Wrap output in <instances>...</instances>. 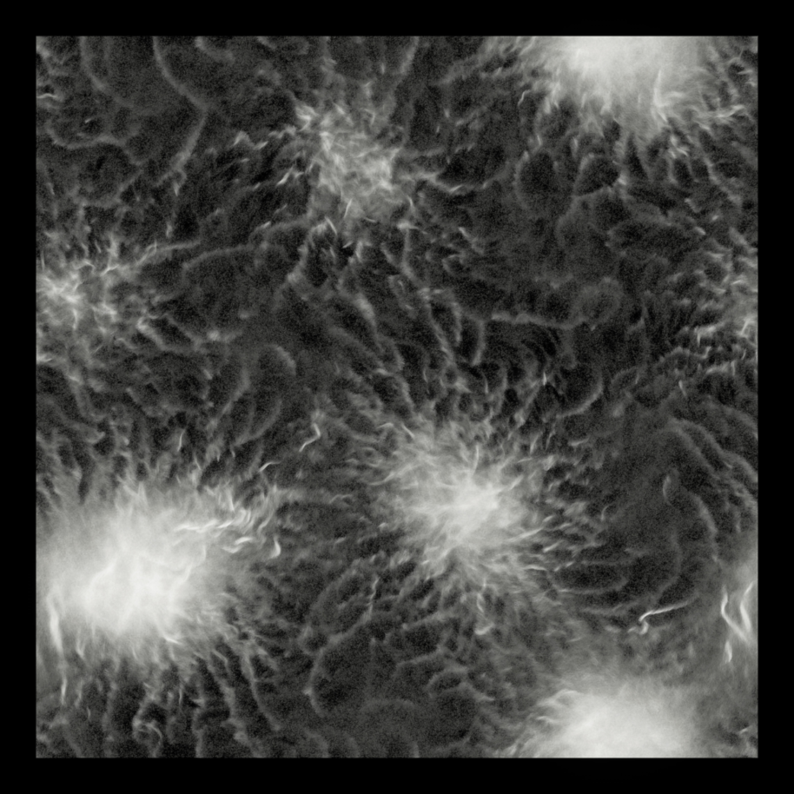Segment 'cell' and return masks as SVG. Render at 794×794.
<instances>
[{"instance_id": "1", "label": "cell", "mask_w": 794, "mask_h": 794, "mask_svg": "<svg viewBox=\"0 0 794 794\" xmlns=\"http://www.w3.org/2000/svg\"><path fill=\"white\" fill-rule=\"evenodd\" d=\"M555 234L568 257L572 279L583 287L612 280L618 255L608 235L593 227L586 198H575L570 210L555 224Z\"/></svg>"}, {"instance_id": "2", "label": "cell", "mask_w": 794, "mask_h": 794, "mask_svg": "<svg viewBox=\"0 0 794 794\" xmlns=\"http://www.w3.org/2000/svg\"><path fill=\"white\" fill-rule=\"evenodd\" d=\"M585 198L589 218L600 233L608 235L625 222L627 206L620 193L610 189Z\"/></svg>"}, {"instance_id": "3", "label": "cell", "mask_w": 794, "mask_h": 794, "mask_svg": "<svg viewBox=\"0 0 794 794\" xmlns=\"http://www.w3.org/2000/svg\"><path fill=\"white\" fill-rule=\"evenodd\" d=\"M622 292L613 280L584 287L579 300V315L606 316L619 305Z\"/></svg>"}, {"instance_id": "4", "label": "cell", "mask_w": 794, "mask_h": 794, "mask_svg": "<svg viewBox=\"0 0 794 794\" xmlns=\"http://www.w3.org/2000/svg\"><path fill=\"white\" fill-rule=\"evenodd\" d=\"M89 491H90V486H89L87 480H83L81 482V484H79L78 489V498H79V501H81V504H83V502L85 501V499H87Z\"/></svg>"}, {"instance_id": "5", "label": "cell", "mask_w": 794, "mask_h": 794, "mask_svg": "<svg viewBox=\"0 0 794 794\" xmlns=\"http://www.w3.org/2000/svg\"><path fill=\"white\" fill-rule=\"evenodd\" d=\"M37 502L40 509L42 511H47L50 508L49 502L46 496L41 492H37Z\"/></svg>"}, {"instance_id": "6", "label": "cell", "mask_w": 794, "mask_h": 794, "mask_svg": "<svg viewBox=\"0 0 794 794\" xmlns=\"http://www.w3.org/2000/svg\"><path fill=\"white\" fill-rule=\"evenodd\" d=\"M136 478L139 481H144L147 479V471L144 466H139L137 472Z\"/></svg>"}]
</instances>
